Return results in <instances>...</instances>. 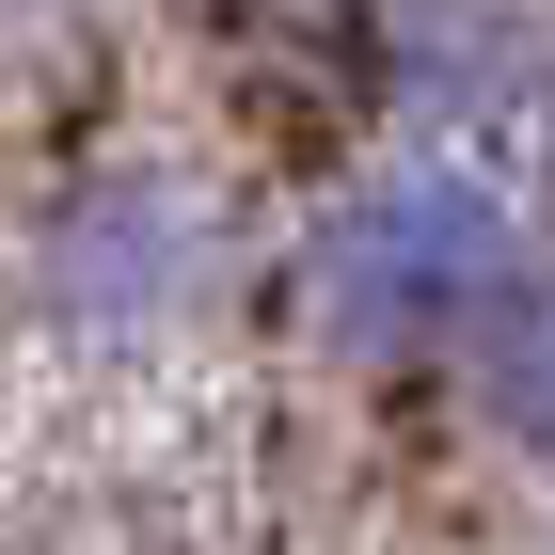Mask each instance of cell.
I'll return each instance as SVG.
<instances>
[{
    "label": "cell",
    "mask_w": 555,
    "mask_h": 555,
    "mask_svg": "<svg viewBox=\"0 0 555 555\" xmlns=\"http://www.w3.org/2000/svg\"><path fill=\"white\" fill-rule=\"evenodd\" d=\"M524 286V207L476 159H428L349 191L318 238H301V318L349 365H413V349H476V318Z\"/></svg>",
    "instance_id": "1"
},
{
    "label": "cell",
    "mask_w": 555,
    "mask_h": 555,
    "mask_svg": "<svg viewBox=\"0 0 555 555\" xmlns=\"http://www.w3.org/2000/svg\"><path fill=\"white\" fill-rule=\"evenodd\" d=\"M48 301H64V318H175V301H191V222H175V191L95 175L80 207H64V238H48Z\"/></svg>",
    "instance_id": "2"
},
{
    "label": "cell",
    "mask_w": 555,
    "mask_h": 555,
    "mask_svg": "<svg viewBox=\"0 0 555 555\" xmlns=\"http://www.w3.org/2000/svg\"><path fill=\"white\" fill-rule=\"evenodd\" d=\"M461 365H476V413L508 428V444H540V461H555V286H540V270H524V286L476 318Z\"/></svg>",
    "instance_id": "3"
}]
</instances>
